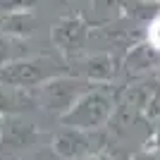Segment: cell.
Here are the masks:
<instances>
[{"label": "cell", "mask_w": 160, "mask_h": 160, "mask_svg": "<svg viewBox=\"0 0 160 160\" xmlns=\"http://www.w3.org/2000/svg\"><path fill=\"white\" fill-rule=\"evenodd\" d=\"M151 43H153L155 48H160V19L151 27Z\"/></svg>", "instance_id": "obj_1"}]
</instances>
